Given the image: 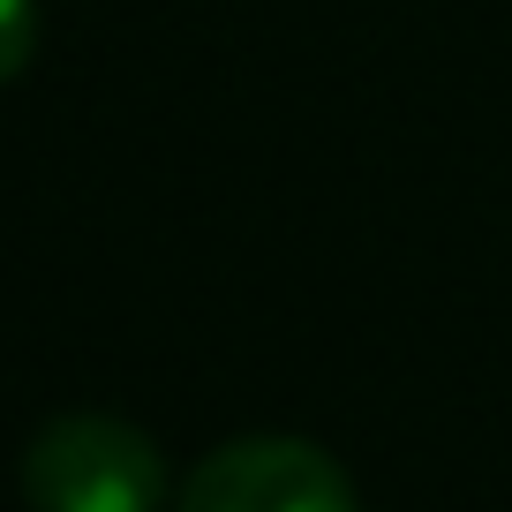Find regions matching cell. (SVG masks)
I'll return each mask as SVG.
<instances>
[{
  "label": "cell",
  "instance_id": "obj_1",
  "mask_svg": "<svg viewBox=\"0 0 512 512\" xmlns=\"http://www.w3.org/2000/svg\"><path fill=\"white\" fill-rule=\"evenodd\" d=\"M31 512H174V475L151 430L106 407H68L23 445Z\"/></svg>",
  "mask_w": 512,
  "mask_h": 512
},
{
  "label": "cell",
  "instance_id": "obj_3",
  "mask_svg": "<svg viewBox=\"0 0 512 512\" xmlns=\"http://www.w3.org/2000/svg\"><path fill=\"white\" fill-rule=\"evenodd\" d=\"M38 53V0H0V91L31 68Z\"/></svg>",
  "mask_w": 512,
  "mask_h": 512
},
{
  "label": "cell",
  "instance_id": "obj_2",
  "mask_svg": "<svg viewBox=\"0 0 512 512\" xmlns=\"http://www.w3.org/2000/svg\"><path fill=\"white\" fill-rule=\"evenodd\" d=\"M174 512H362V490L317 437L264 430L204 452L174 490Z\"/></svg>",
  "mask_w": 512,
  "mask_h": 512
}]
</instances>
